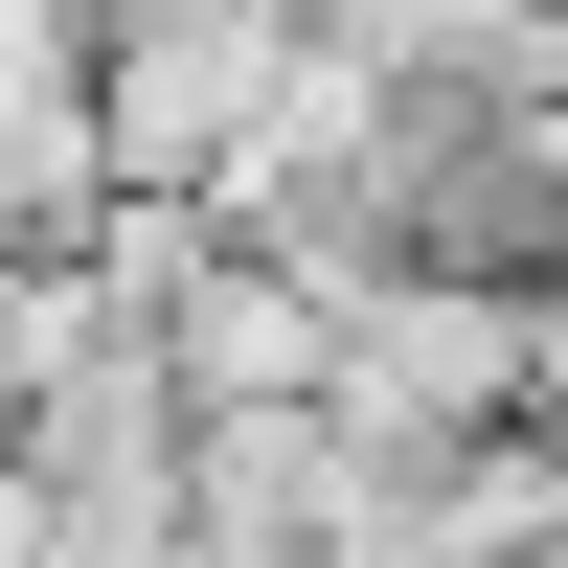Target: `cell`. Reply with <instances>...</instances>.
<instances>
[{
	"label": "cell",
	"instance_id": "1",
	"mask_svg": "<svg viewBox=\"0 0 568 568\" xmlns=\"http://www.w3.org/2000/svg\"><path fill=\"white\" fill-rule=\"evenodd\" d=\"M318 433L342 455H478V433H568V296L546 273H364L318 296Z\"/></svg>",
	"mask_w": 568,
	"mask_h": 568
},
{
	"label": "cell",
	"instance_id": "3",
	"mask_svg": "<svg viewBox=\"0 0 568 568\" xmlns=\"http://www.w3.org/2000/svg\"><path fill=\"white\" fill-rule=\"evenodd\" d=\"M69 91H91V23H69V0H0V136L69 114Z\"/></svg>",
	"mask_w": 568,
	"mask_h": 568
},
{
	"label": "cell",
	"instance_id": "2",
	"mask_svg": "<svg viewBox=\"0 0 568 568\" xmlns=\"http://www.w3.org/2000/svg\"><path fill=\"white\" fill-rule=\"evenodd\" d=\"M273 69H296V23H227V0L114 23L91 45V160H114V205H227V160L273 136Z\"/></svg>",
	"mask_w": 568,
	"mask_h": 568
},
{
	"label": "cell",
	"instance_id": "4",
	"mask_svg": "<svg viewBox=\"0 0 568 568\" xmlns=\"http://www.w3.org/2000/svg\"><path fill=\"white\" fill-rule=\"evenodd\" d=\"M0 568H23V478H0Z\"/></svg>",
	"mask_w": 568,
	"mask_h": 568
}]
</instances>
